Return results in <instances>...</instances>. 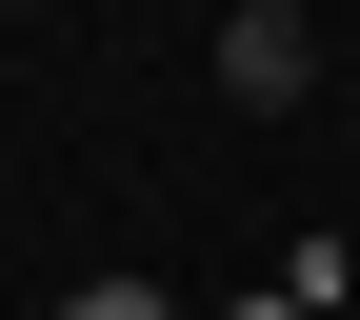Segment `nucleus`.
Wrapping results in <instances>:
<instances>
[{
  "label": "nucleus",
  "mask_w": 360,
  "mask_h": 320,
  "mask_svg": "<svg viewBox=\"0 0 360 320\" xmlns=\"http://www.w3.org/2000/svg\"><path fill=\"white\" fill-rule=\"evenodd\" d=\"M200 60H220V101H240V120H300V101H321V0H240Z\"/></svg>",
  "instance_id": "obj_1"
},
{
  "label": "nucleus",
  "mask_w": 360,
  "mask_h": 320,
  "mask_svg": "<svg viewBox=\"0 0 360 320\" xmlns=\"http://www.w3.org/2000/svg\"><path fill=\"white\" fill-rule=\"evenodd\" d=\"M60 320H180V300H160V281H80Z\"/></svg>",
  "instance_id": "obj_2"
},
{
  "label": "nucleus",
  "mask_w": 360,
  "mask_h": 320,
  "mask_svg": "<svg viewBox=\"0 0 360 320\" xmlns=\"http://www.w3.org/2000/svg\"><path fill=\"white\" fill-rule=\"evenodd\" d=\"M240 320H340V300H300V281H281V300H240Z\"/></svg>",
  "instance_id": "obj_3"
},
{
  "label": "nucleus",
  "mask_w": 360,
  "mask_h": 320,
  "mask_svg": "<svg viewBox=\"0 0 360 320\" xmlns=\"http://www.w3.org/2000/svg\"><path fill=\"white\" fill-rule=\"evenodd\" d=\"M0 40H20V0H0Z\"/></svg>",
  "instance_id": "obj_4"
}]
</instances>
